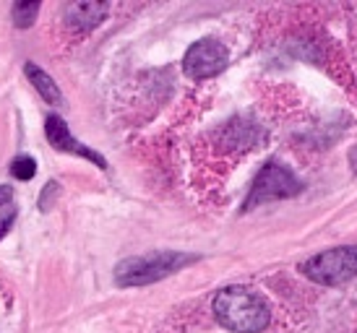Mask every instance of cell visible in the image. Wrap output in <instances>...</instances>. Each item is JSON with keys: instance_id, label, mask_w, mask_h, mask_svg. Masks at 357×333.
I'll return each mask as SVG.
<instances>
[{"instance_id": "6da1fadb", "label": "cell", "mask_w": 357, "mask_h": 333, "mask_svg": "<svg viewBox=\"0 0 357 333\" xmlns=\"http://www.w3.org/2000/svg\"><path fill=\"white\" fill-rule=\"evenodd\" d=\"M214 315L222 328L232 333H261L271 320L264 297L245 286H227L214 297Z\"/></svg>"}, {"instance_id": "5b68a950", "label": "cell", "mask_w": 357, "mask_h": 333, "mask_svg": "<svg viewBox=\"0 0 357 333\" xmlns=\"http://www.w3.org/2000/svg\"><path fill=\"white\" fill-rule=\"evenodd\" d=\"M227 60H229V52L219 40H199L193 42L188 47V52H185L183 70L193 81L214 79V76H219L222 70L227 68Z\"/></svg>"}, {"instance_id": "8992f818", "label": "cell", "mask_w": 357, "mask_h": 333, "mask_svg": "<svg viewBox=\"0 0 357 333\" xmlns=\"http://www.w3.org/2000/svg\"><path fill=\"white\" fill-rule=\"evenodd\" d=\"M45 133H47V141L52 144V148H58V151H68V154H76V157L89 159V162H94V164L102 166V169L107 166L105 157H100L97 151L86 148L84 144H79L76 138L70 136L68 125H66V120L60 118V115H50V118H47V123H45Z\"/></svg>"}, {"instance_id": "52a82bcc", "label": "cell", "mask_w": 357, "mask_h": 333, "mask_svg": "<svg viewBox=\"0 0 357 333\" xmlns=\"http://www.w3.org/2000/svg\"><path fill=\"white\" fill-rule=\"evenodd\" d=\"M105 16H107V3H68L66 6V21L76 31H91L105 21Z\"/></svg>"}, {"instance_id": "3957f363", "label": "cell", "mask_w": 357, "mask_h": 333, "mask_svg": "<svg viewBox=\"0 0 357 333\" xmlns=\"http://www.w3.org/2000/svg\"><path fill=\"white\" fill-rule=\"evenodd\" d=\"M303 274L321 286L347 284L352 276H357V247L342 245L326 253H318L303 263Z\"/></svg>"}, {"instance_id": "277c9868", "label": "cell", "mask_w": 357, "mask_h": 333, "mask_svg": "<svg viewBox=\"0 0 357 333\" xmlns=\"http://www.w3.org/2000/svg\"><path fill=\"white\" fill-rule=\"evenodd\" d=\"M298 193H303V183L289 172L287 166H282L279 162H271L253 180V187H250L248 198H245V208H256L261 203L292 198Z\"/></svg>"}, {"instance_id": "9c48e42d", "label": "cell", "mask_w": 357, "mask_h": 333, "mask_svg": "<svg viewBox=\"0 0 357 333\" xmlns=\"http://www.w3.org/2000/svg\"><path fill=\"white\" fill-rule=\"evenodd\" d=\"M37 13H40V3H16L13 6V24L19 29H26V26L34 24Z\"/></svg>"}, {"instance_id": "8fae6325", "label": "cell", "mask_w": 357, "mask_h": 333, "mask_svg": "<svg viewBox=\"0 0 357 333\" xmlns=\"http://www.w3.org/2000/svg\"><path fill=\"white\" fill-rule=\"evenodd\" d=\"M16 222V211L10 208V211H6V214H0V240L8 235V229H10V224Z\"/></svg>"}, {"instance_id": "ba28073f", "label": "cell", "mask_w": 357, "mask_h": 333, "mask_svg": "<svg viewBox=\"0 0 357 333\" xmlns=\"http://www.w3.org/2000/svg\"><path fill=\"white\" fill-rule=\"evenodd\" d=\"M24 73L29 76L31 86L40 91V97L45 99V102H50V104H60L63 102V94H60L58 84L45 73V70L40 68V65H34V63H26L24 65Z\"/></svg>"}, {"instance_id": "4fadbf2b", "label": "cell", "mask_w": 357, "mask_h": 333, "mask_svg": "<svg viewBox=\"0 0 357 333\" xmlns=\"http://www.w3.org/2000/svg\"><path fill=\"white\" fill-rule=\"evenodd\" d=\"M349 164H352V169L357 172V144L352 146V151H349Z\"/></svg>"}, {"instance_id": "7a4b0ae2", "label": "cell", "mask_w": 357, "mask_h": 333, "mask_svg": "<svg viewBox=\"0 0 357 333\" xmlns=\"http://www.w3.org/2000/svg\"><path fill=\"white\" fill-rule=\"evenodd\" d=\"M199 261L196 255L175 253V250H162V253H149V255H136L118 263L115 268V284L118 286H146L157 284L167 276L178 274L180 268H185L188 263Z\"/></svg>"}, {"instance_id": "7c38bea8", "label": "cell", "mask_w": 357, "mask_h": 333, "mask_svg": "<svg viewBox=\"0 0 357 333\" xmlns=\"http://www.w3.org/2000/svg\"><path fill=\"white\" fill-rule=\"evenodd\" d=\"M10 198H13V187H10V185H0V206H8Z\"/></svg>"}, {"instance_id": "30bf717a", "label": "cell", "mask_w": 357, "mask_h": 333, "mask_svg": "<svg viewBox=\"0 0 357 333\" xmlns=\"http://www.w3.org/2000/svg\"><path fill=\"white\" fill-rule=\"evenodd\" d=\"M10 175L16 177V180H31V177L37 175V162L31 157H19L13 159V164H10Z\"/></svg>"}]
</instances>
